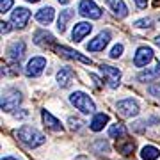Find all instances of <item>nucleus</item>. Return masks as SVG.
Segmentation results:
<instances>
[{"mask_svg":"<svg viewBox=\"0 0 160 160\" xmlns=\"http://www.w3.org/2000/svg\"><path fill=\"white\" fill-rule=\"evenodd\" d=\"M16 137L22 141L25 146H29V148H38V146H41V144L45 142V135L41 133V132H38L36 128H32V126H22L20 130L16 132Z\"/></svg>","mask_w":160,"mask_h":160,"instance_id":"obj_1","label":"nucleus"},{"mask_svg":"<svg viewBox=\"0 0 160 160\" xmlns=\"http://www.w3.org/2000/svg\"><path fill=\"white\" fill-rule=\"evenodd\" d=\"M69 102L73 103V105L80 110V112H84V114H92V112L96 110V109H94V103H92V100L87 96L86 92H82V91L71 92Z\"/></svg>","mask_w":160,"mask_h":160,"instance_id":"obj_2","label":"nucleus"},{"mask_svg":"<svg viewBox=\"0 0 160 160\" xmlns=\"http://www.w3.org/2000/svg\"><path fill=\"white\" fill-rule=\"evenodd\" d=\"M20 103H22V94L14 89H9L2 94V110H6V112L14 110Z\"/></svg>","mask_w":160,"mask_h":160,"instance_id":"obj_3","label":"nucleus"},{"mask_svg":"<svg viewBox=\"0 0 160 160\" xmlns=\"http://www.w3.org/2000/svg\"><path fill=\"white\" fill-rule=\"evenodd\" d=\"M100 71H102V75L107 78V82H109V87H112V89H116V87L119 86V78H121V71L118 68H112V66H107V64H102L100 66Z\"/></svg>","mask_w":160,"mask_h":160,"instance_id":"obj_4","label":"nucleus"},{"mask_svg":"<svg viewBox=\"0 0 160 160\" xmlns=\"http://www.w3.org/2000/svg\"><path fill=\"white\" fill-rule=\"evenodd\" d=\"M78 11L82 16L86 18H92V20H98V18H102V11H100V7L91 2V0H82L78 6Z\"/></svg>","mask_w":160,"mask_h":160,"instance_id":"obj_5","label":"nucleus"},{"mask_svg":"<svg viewBox=\"0 0 160 160\" xmlns=\"http://www.w3.org/2000/svg\"><path fill=\"white\" fill-rule=\"evenodd\" d=\"M116 109H118V112L121 116H125V118H133V116L139 114V105L133 100H121V102H118Z\"/></svg>","mask_w":160,"mask_h":160,"instance_id":"obj_6","label":"nucleus"},{"mask_svg":"<svg viewBox=\"0 0 160 160\" xmlns=\"http://www.w3.org/2000/svg\"><path fill=\"white\" fill-rule=\"evenodd\" d=\"M45 68H46V59L45 57H34V59H30L29 64H27L25 75L27 77H39Z\"/></svg>","mask_w":160,"mask_h":160,"instance_id":"obj_7","label":"nucleus"},{"mask_svg":"<svg viewBox=\"0 0 160 160\" xmlns=\"http://www.w3.org/2000/svg\"><path fill=\"white\" fill-rule=\"evenodd\" d=\"M151 59H153V50L149 46H141L135 53V57H133V64L137 68H144L146 64L151 62Z\"/></svg>","mask_w":160,"mask_h":160,"instance_id":"obj_8","label":"nucleus"},{"mask_svg":"<svg viewBox=\"0 0 160 160\" xmlns=\"http://www.w3.org/2000/svg\"><path fill=\"white\" fill-rule=\"evenodd\" d=\"M109 41H110V34L105 30V32H102V34H98L94 39H91L89 43H87V50H91V52H100L103 50L105 46L109 45Z\"/></svg>","mask_w":160,"mask_h":160,"instance_id":"obj_9","label":"nucleus"},{"mask_svg":"<svg viewBox=\"0 0 160 160\" xmlns=\"http://www.w3.org/2000/svg\"><path fill=\"white\" fill-rule=\"evenodd\" d=\"M29 18H30V11H29V9H25V7H18L16 11H12L11 22L14 23V27L23 29V27L27 25V22H29Z\"/></svg>","mask_w":160,"mask_h":160,"instance_id":"obj_10","label":"nucleus"},{"mask_svg":"<svg viewBox=\"0 0 160 160\" xmlns=\"http://www.w3.org/2000/svg\"><path fill=\"white\" fill-rule=\"evenodd\" d=\"M7 53H9V59L12 62H20L25 55V43L23 41H14L9 48H7Z\"/></svg>","mask_w":160,"mask_h":160,"instance_id":"obj_11","label":"nucleus"},{"mask_svg":"<svg viewBox=\"0 0 160 160\" xmlns=\"http://www.w3.org/2000/svg\"><path fill=\"white\" fill-rule=\"evenodd\" d=\"M92 30V25L91 23H86V22H82V23H77L75 25V29H73V32H71V38H73V41H82L84 38H86L89 32Z\"/></svg>","mask_w":160,"mask_h":160,"instance_id":"obj_12","label":"nucleus"},{"mask_svg":"<svg viewBox=\"0 0 160 160\" xmlns=\"http://www.w3.org/2000/svg\"><path fill=\"white\" fill-rule=\"evenodd\" d=\"M57 52L61 53V55H62V57L75 59V61H80V62H84V64H91V59H89V57H84V55H80L78 52L69 50V48H66V46H59Z\"/></svg>","mask_w":160,"mask_h":160,"instance_id":"obj_13","label":"nucleus"},{"mask_svg":"<svg viewBox=\"0 0 160 160\" xmlns=\"http://www.w3.org/2000/svg\"><path fill=\"white\" fill-rule=\"evenodd\" d=\"M71 80H73V69L68 68V66L61 68V71L57 73V82H59V86H61V87H69Z\"/></svg>","mask_w":160,"mask_h":160,"instance_id":"obj_14","label":"nucleus"},{"mask_svg":"<svg viewBox=\"0 0 160 160\" xmlns=\"http://www.w3.org/2000/svg\"><path fill=\"white\" fill-rule=\"evenodd\" d=\"M107 6L112 9V12H114L118 18H125L126 12H128V9H126L123 0H107Z\"/></svg>","mask_w":160,"mask_h":160,"instance_id":"obj_15","label":"nucleus"},{"mask_svg":"<svg viewBox=\"0 0 160 160\" xmlns=\"http://www.w3.org/2000/svg\"><path fill=\"white\" fill-rule=\"evenodd\" d=\"M43 121H45V125L48 126V128H52V130H55V132H61V130H62L61 121L55 119V118H53L50 112H46V110H43Z\"/></svg>","mask_w":160,"mask_h":160,"instance_id":"obj_16","label":"nucleus"},{"mask_svg":"<svg viewBox=\"0 0 160 160\" xmlns=\"http://www.w3.org/2000/svg\"><path fill=\"white\" fill-rule=\"evenodd\" d=\"M109 123V116L107 114H96L91 121V130L92 132H100L103 130V126Z\"/></svg>","mask_w":160,"mask_h":160,"instance_id":"obj_17","label":"nucleus"},{"mask_svg":"<svg viewBox=\"0 0 160 160\" xmlns=\"http://www.w3.org/2000/svg\"><path fill=\"white\" fill-rule=\"evenodd\" d=\"M34 41L38 43V45H41V46H52V43H53V36H52L50 32L39 30V32H36Z\"/></svg>","mask_w":160,"mask_h":160,"instance_id":"obj_18","label":"nucleus"},{"mask_svg":"<svg viewBox=\"0 0 160 160\" xmlns=\"http://www.w3.org/2000/svg\"><path fill=\"white\" fill-rule=\"evenodd\" d=\"M36 20L41 23H50L53 20V9L52 7H43L36 12Z\"/></svg>","mask_w":160,"mask_h":160,"instance_id":"obj_19","label":"nucleus"},{"mask_svg":"<svg viewBox=\"0 0 160 160\" xmlns=\"http://www.w3.org/2000/svg\"><path fill=\"white\" fill-rule=\"evenodd\" d=\"M75 12L71 11V9H66V11H61V16H59V22H57V29L61 30V32H64L66 30V25H68V22L73 18Z\"/></svg>","mask_w":160,"mask_h":160,"instance_id":"obj_20","label":"nucleus"},{"mask_svg":"<svg viewBox=\"0 0 160 160\" xmlns=\"http://www.w3.org/2000/svg\"><path fill=\"white\" fill-rule=\"evenodd\" d=\"M141 157L144 160H157L160 157V149L155 148V146H144L142 151H141Z\"/></svg>","mask_w":160,"mask_h":160,"instance_id":"obj_21","label":"nucleus"},{"mask_svg":"<svg viewBox=\"0 0 160 160\" xmlns=\"http://www.w3.org/2000/svg\"><path fill=\"white\" fill-rule=\"evenodd\" d=\"M123 137H125V135H123ZM123 137L119 139V142L116 144V148H118V151H119L121 155H130L132 151L135 149V144L132 142V141H126L125 142V139Z\"/></svg>","mask_w":160,"mask_h":160,"instance_id":"obj_22","label":"nucleus"},{"mask_svg":"<svg viewBox=\"0 0 160 160\" xmlns=\"http://www.w3.org/2000/svg\"><path fill=\"white\" fill-rule=\"evenodd\" d=\"M109 135L110 137H123V135H126V128L123 125H112L109 128Z\"/></svg>","mask_w":160,"mask_h":160,"instance_id":"obj_23","label":"nucleus"},{"mask_svg":"<svg viewBox=\"0 0 160 160\" xmlns=\"http://www.w3.org/2000/svg\"><path fill=\"white\" fill-rule=\"evenodd\" d=\"M69 126H71V130H80V126H82V121L78 118H69Z\"/></svg>","mask_w":160,"mask_h":160,"instance_id":"obj_24","label":"nucleus"},{"mask_svg":"<svg viewBox=\"0 0 160 160\" xmlns=\"http://www.w3.org/2000/svg\"><path fill=\"white\" fill-rule=\"evenodd\" d=\"M123 53V45H116L114 48H112V52H110V57L112 59H118Z\"/></svg>","mask_w":160,"mask_h":160,"instance_id":"obj_25","label":"nucleus"},{"mask_svg":"<svg viewBox=\"0 0 160 160\" xmlns=\"http://www.w3.org/2000/svg\"><path fill=\"white\" fill-rule=\"evenodd\" d=\"M11 7H12V0H2L0 2V11L2 12H7Z\"/></svg>","mask_w":160,"mask_h":160,"instance_id":"obj_26","label":"nucleus"},{"mask_svg":"<svg viewBox=\"0 0 160 160\" xmlns=\"http://www.w3.org/2000/svg\"><path fill=\"white\" fill-rule=\"evenodd\" d=\"M135 27H141V29H144V27H151V20H149V18H146V20H139V22H135Z\"/></svg>","mask_w":160,"mask_h":160,"instance_id":"obj_27","label":"nucleus"},{"mask_svg":"<svg viewBox=\"0 0 160 160\" xmlns=\"http://www.w3.org/2000/svg\"><path fill=\"white\" fill-rule=\"evenodd\" d=\"M0 30H2V34H7V32L11 30V25L6 23V22H2V23H0Z\"/></svg>","mask_w":160,"mask_h":160,"instance_id":"obj_28","label":"nucleus"},{"mask_svg":"<svg viewBox=\"0 0 160 160\" xmlns=\"http://www.w3.org/2000/svg\"><path fill=\"white\" fill-rule=\"evenodd\" d=\"M135 4H137V7H146V4H148V0H135Z\"/></svg>","mask_w":160,"mask_h":160,"instance_id":"obj_29","label":"nucleus"},{"mask_svg":"<svg viewBox=\"0 0 160 160\" xmlns=\"http://www.w3.org/2000/svg\"><path fill=\"white\" fill-rule=\"evenodd\" d=\"M155 75H157V77H160V62H158V66L155 68Z\"/></svg>","mask_w":160,"mask_h":160,"instance_id":"obj_30","label":"nucleus"},{"mask_svg":"<svg viewBox=\"0 0 160 160\" xmlns=\"http://www.w3.org/2000/svg\"><path fill=\"white\" fill-rule=\"evenodd\" d=\"M155 45L160 46V36H157V38H155Z\"/></svg>","mask_w":160,"mask_h":160,"instance_id":"obj_31","label":"nucleus"},{"mask_svg":"<svg viewBox=\"0 0 160 160\" xmlns=\"http://www.w3.org/2000/svg\"><path fill=\"white\" fill-rule=\"evenodd\" d=\"M2 160H16L14 157H6V158H2Z\"/></svg>","mask_w":160,"mask_h":160,"instance_id":"obj_32","label":"nucleus"},{"mask_svg":"<svg viewBox=\"0 0 160 160\" xmlns=\"http://www.w3.org/2000/svg\"><path fill=\"white\" fill-rule=\"evenodd\" d=\"M160 6V0H155V7H158Z\"/></svg>","mask_w":160,"mask_h":160,"instance_id":"obj_33","label":"nucleus"},{"mask_svg":"<svg viewBox=\"0 0 160 160\" xmlns=\"http://www.w3.org/2000/svg\"><path fill=\"white\" fill-rule=\"evenodd\" d=\"M59 2H61V4H68L69 0H59Z\"/></svg>","mask_w":160,"mask_h":160,"instance_id":"obj_34","label":"nucleus"},{"mask_svg":"<svg viewBox=\"0 0 160 160\" xmlns=\"http://www.w3.org/2000/svg\"><path fill=\"white\" fill-rule=\"evenodd\" d=\"M27 2H32V4H34V2H39V0H27Z\"/></svg>","mask_w":160,"mask_h":160,"instance_id":"obj_35","label":"nucleus"}]
</instances>
